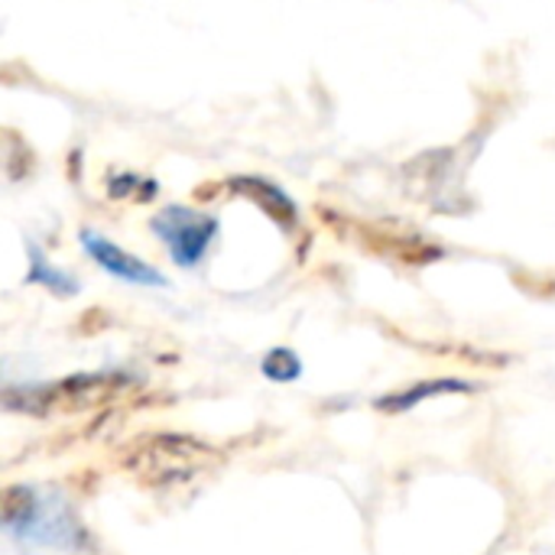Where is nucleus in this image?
<instances>
[{
    "label": "nucleus",
    "instance_id": "obj_1",
    "mask_svg": "<svg viewBox=\"0 0 555 555\" xmlns=\"http://www.w3.org/2000/svg\"><path fill=\"white\" fill-rule=\"evenodd\" d=\"M133 387L130 374L120 371H101V374H72L55 384H39V387H23V390H7V406L10 410H26V413H88L101 410L114 400H120Z\"/></svg>",
    "mask_w": 555,
    "mask_h": 555
},
{
    "label": "nucleus",
    "instance_id": "obj_2",
    "mask_svg": "<svg viewBox=\"0 0 555 555\" xmlns=\"http://www.w3.org/2000/svg\"><path fill=\"white\" fill-rule=\"evenodd\" d=\"M127 455H130L127 468L137 478H143L146 485H172V481H185L195 472L208 468L215 452L195 439L159 436V439H146L143 446H137Z\"/></svg>",
    "mask_w": 555,
    "mask_h": 555
},
{
    "label": "nucleus",
    "instance_id": "obj_3",
    "mask_svg": "<svg viewBox=\"0 0 555 555\" xmlns=\"http://www.w3.org/2000/svg\"><path fill=\"white\" fill-rule=\"evenodd\" d=\"M150 228L179 267H198L218 234V218L185 205H166L150 218Z\"/></svg>",
    "mask_w": 555,
    "mask_h": 555
},
{
    "label": "nucleus",
    "instance_id": "obj_4",
    "mask_svg": "<svg viewBox=\"0 0 555 555\" xmlns=\"http://www.w3.org/2000/svg\"><path fill=\"white\" fill-rule=\"evenodd\" d=\"M78 241H81L85 254H88L104 273H111L114 280H124V283H130V286H169V280H166L156 267H150L146 260L127 254L124 247H117V244L107 241L104 234L85 228V231L78 234Z\"/></svg>",
    "mask_w": 555,
    "mask_h": 555
},
{
    "label": "nucleus",
    "instance_id": "obj_5",
    "mask_svg": "<svg viewBox=\"0 0 555 555\" xmlns=\"http://www.w3.org/2000/svg\"><path fill=\"white\" fill-rule=\"evenodd\" d=\"M228 189H231V195H241V198L254 202L276 228H283V231L296 228L299 208H296L293 195L286 189H280L276 182L260 179V176H234V179H228Z\"/></svg>",
    "mask_w": 555,
    "mask_h": 555
},
{
    "label": "nucleus",
    "instance_id": "obj_6",
    "mask_svg": "<svg viewBox=\"0 0 555 555\" xmlns=\"http://www.w3.org/2000/svg\"><path fill=\"white\" fill-rule=\"evenodd\" d=\"M26 283L33 286H46L49 293L55 296H75L78 293V280H72L65 270L59 267H49L42 250L36 244H29V270H26Z\"/></svg>",
    "mask_w": 555,
    "mask_h": 555
},
{
    "label": "nucleus",
    "instance_id": "obj_7",
    "mask_svg": "<svg viewBox=\"0 0 555 555\" xmlns=\"http://www.w3.org/2000/svg\"><path fill=\"white\" fill-rule=\"evenodd\" d=\"M472 384H462V380H429V384H420V387H410L397 397H384L377 406L380 410H413L416 403L429 400V397H442V393H468Z\"/></svg>",
    "mask_w": 555,
    "mask_h": 555
},
{
    "label": "nucleus",
    "instance_id": "obj_8",
    "mask_svg": "<svg viewBox=\"0 0 555 555\" xmlns=\"http://www.w3.org/2000/svg\"><path fill=\"white\" fill-rule=\"evenodd\" d=\"M263 374L270 377V380H296L299 374H302V364H299V358L289 351V348H273L267 358H263Z\"/></svg>",
    "mask_w": 555,
    "mask_h": 555
}]
</instances>
